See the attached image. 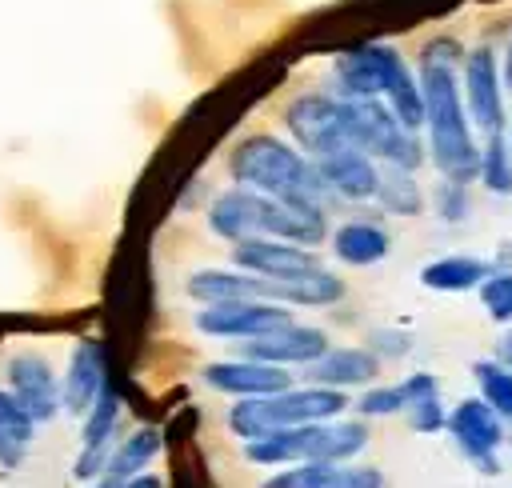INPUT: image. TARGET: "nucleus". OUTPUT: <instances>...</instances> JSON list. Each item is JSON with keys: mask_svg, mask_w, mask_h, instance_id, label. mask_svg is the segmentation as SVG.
<instances>
[{"mask_svg": "<svg viewBox=\"0 0 512 488\" xmlns=\"http://www.w3.org/2000/svg\"><path fill=\"white\" fill-rule=\"evenodd\" d=\"M476 384H480V400H484L496 416L512 420V372L500 368V364L480 360V364H476Z\"/></svg>", "mask_w": 512, "mask_h": 488, "instance_id": "nucleus-28", "label": "nucleus"}, {"mask_svg": "<svg viewBox=\"0 0 512 488\" xmlns=\"http://www.w3.org/2000/svg\"><path fill=\"white\" fill-rule=\"evenodd\" d=\"M92 488H120V480H96Z\"/></svg>", "mask_w": 512, "mask_h": 488, "instance_id": "nucleus-43", "label": "nucleus"}, {"mask_svg": "<svg viewBox=\"0 0 512 488\" xmlns=\"http://www.w3.org/2000/svg\"><path fill=\"white\" fill-rule=\"evenodd\" d=\"M0 424H16V428H36L32 424V416L20 408V400L8 392V388H0Z\"/></svg>", "mask_w": 512, "mask_h": 488, "instance_id": "nucleus-39", "label": "nucleus"}, {"mask_svg": "<svg viewBox=\"0 0 512 488\" xmlns=\"http://www.w3.org/2000/svg\"><path fill=\"white\" fill-rule=\"evenodd\" d=\"M356 408H360V416H392V412H400V408H408V404H404L400 384H392V388H368V392L356 400Z\"/></svg>", "mask_w": 512, "mask_h": 488, "instance_id": "nucleus-32", "label": "nucleus"}, {"mask_svg": "<svg viewBox=\"0 0 512 488\" xmlns=\"http://www.w3.org/2000/svg\"><path fill=\"white\" fill-rule=\"evenodd\" d=\"M156 452H160V432H156V428H136V432H128V440L112 452L104 480H132V476H140V468H144Z\"/></svg>", "mask_w": 512, "mask_h": 488, "instance_id": "nucleus-26", "label": "nucleus"}, {"mask_svg": "<svg viewBox=\"0 0 512 488\" xmlns=\"http://www.w3.org/2000/svg\"><path fill=\"white\" fill-rule=\"evenodd\" d=\"M312 164H316V172H320V180L328 184L332 196L368 200V196H376V188H380V168H376V160L364 156L360 148H340V152L320 156V160H312Z\"/></svg>", "mask_w": 512, "mask_h": 488, "instance_id": "nucleus-16", "label": "nucleus"}, {"mask_svg": "<svg viewBox=\"0 0 512 488\" xmlns=\"http://www.w3.org/2000/svg\"><path fill=\"white\" fill-rule=\"evenodd\" d=\"M480 300H484V308H488L492 320H512V272L488 276L480 284Z\"/></svg>", "mask_w": 512, "mask_h": 488, "instance_id": "nucleus-31", "label": "nucleus"}, {"mask_svg": "<svg viewBox=\"0 0 512 488\" xmlns=\"http://www.w3.org/2000/svg\"><path fill=\"white\" fill-rule=\"evenodd\" d=\"M504 84L512 88V44H508V56H504Z\"/></svg>", "mask_w": 512, "mask_h": 488, "instance_id": "nucleus-42", "label": "nucleus"}, {"mask_svg": "<svg viewBox=\"0 0 512 488\" xmlns=\"http://www.w3.org/2000/svg\"><path fill=\"white\" fill-rule=\"evenodd\" d=\"M264 204H268V196H260V192L228 188V192H220V196L212 200V208H208V228H212L216 236L232 240V244L252 240V236H260Z\"/></svg>", "mask_w": 512, "mask_h": 488, "instance_id": "nucleus-19", "label": "nucleus"}, {"mask_svg": "<svg viewBox=\"0 0 512 488\" xmlns=\"http://www.w3.org/2000/svg\"><path fill=\"white\" fill-rule=\"evenodd\" d=\"M448 432L456 436L460 452L480 472H496V448L504 440V428H500V416L484 400H460L448 412Z\"/></svg>", "mask_w": 512, "mask_h": 488, "instance_id": "nucleus-10", "label": "nucleus"}, {"mask_svg": "<svg viewBox=\"0 0 512 488\" xmlns=\"http://www.w3.org/2000/svg\"><path fill=\"white\" fill-rule=\"evenodd\" d=\"M232 260L240 272H252L260 280H300L308 272H320V260L312 248H296V244L268 240V236L232 244Z\"/></svg>", "mask_w": 512, "mask_h": 488, "instance_id": "nucleus-8", "label": "nucleus"}, {"mask_svg": "<svg viewBox=\"0 0 512 488\" xmlns=\"http://www.w3.org/2000/svg\"><path fill=\"white\" fill-rule=\"evenodd\" d=\"M340 100V124H344V140L348 148H360L372 160H384L388 168L400 172H416L424 160V148L416 140V132L400 128V120L388 112V104L380 100Z\"/></svg>", "mask_w": 512, "mask_h": 488, "instance_id": "nucleus-5", "label": "nucleus"}, {"mask_svg": "<svg viewBox=\"0 0 512 488\" xmlns=\"http://www.w3.org/2000/svg\"><path fill=\"white\" fill-rule=\"evenodd\" d=\"M284 128L292 136L296 152H308L312 160L332 156L348 148L344 124H340V100L328 92H300L284 104Z\"/></svg>", "mask_w": 512, "mask_h": 488, "instance_id": "nucleus-6", "label": "nucleus"}, {"mask_svg": "<svg viewBox=\"0 0 512 488\" xmlns=\"http://www.w3.org/2000/svg\"><path fill=\"white\" fill-rule=\"evenodd\" d=\"M332 248H336V256H340L344 264H352V268H368V264H380V260L388 256L392 240H388V232H384L380 224L348 220V224L336 228Z\"/></svg>", "mask_w": 512, "mask_h": 488, "instance_id": "nucleus-23", "label": "nucleus"}, {"mask_svg": "<svg viewBox=\"0 0 512 488\" xmlns=\"http://www.w3.org/2000/svg\"><path fill=\"white\" fill-rule=\"evenodd\" d=\"M384 48L388 44H360L344 48L332 60V76L344 100H380L384 92Z\"/></svg>", "mask_w": 512, "mask_h": 488, "instance_id": "nucleus-17", "label": "nucleus"}, {"mask_svg": "<svg viewBox=\"0 0 512 488\" xmlns=\"http://www.w3.org/2000/svg\"><path fill=\"white\" fill-rule=\"evenodd\" d=\"M376 200H380L388 212H396V216H416V212L424 208L420 184L412 180V172H400V168H384V172H380Z\"/></svg>", "mask_w": 512, "mask_h": 488, "instance_id": "nucleus-27", "label": "nucleus"}, {"mask_svg": "<svg viewBox=\"0 0 512 488\" xmlns=\"http://www.w3.org/2000/svg\"><path fill=\"white\" fill-rule=\"evenodd\" d=\"M8 392L20 400V408L32 416V424H44L60 412V380L52 364L36 352H16L8 360Z\"/></svg>", "mask_w": 512, "mask_h": 488, "instance_id": "nucleus-9", "label": "nucleus"}, {"mask_svg": "<svg viewBox=\"0 0 512 488\" xmlns=\"http://www.w3.org/2000/svg\"><path fill=\"white\" fill-rule=\"evenodd\" d=\"M344 296V280L340 276H332L328 268H320V272H308V276H300V280H272V304H304V308H328V304H336Z\"/></svg>", "mask_w": 512, "mask_h": 488, "instance_id": "nucleus-24", "label": "nucleus"}, {"mask_svg": "<svg viewBox=\"0 0 512 488\" xmlns=\"http://www.w3.org/2000/svg\"><path fill=\"white\" fill-rule=\"evenodd\" d=\"M464 96H468V112L472 120L496 136L504 124V104H500V76H496V56L492 48H472L464 60Z\"/></svg>", "mask_w": 512, "mask_h": 488, "instance_id": "nucleus-15", "label": "nucleus"}, {"mask_svg": "<svg viewBox=\"0 0 512 488\" xmlns=\"http://www.w3.org/2000/svg\"><path fill=\"white\" fill-rule=\"evenodd\" d=\"M348 408V396L336 388H288L276 396H248L228 408V428L244 440H260L280 428H300V424H328Z\"/></svg>", "mask_w": 512, "mask_h": 488, "instance_id": "nucleus-3", "label": "nucleus"}, {"mask_svg": "<svg viewBox=\"0 0 512 488\" xmlns=\"http://www.w3.org/2000/svg\"><path fill=\"white\" fill-rule=\"evenodd\" d=\"M408 336L404 332H392V328H376L372 332V356L380 360V356H404L408 352Z\"/></svg>", "mask_w": 512, "mask_h": 488, "instance_id": "nucleus-38", "label": "nucleus"}, {"mask_svg": "<svg viewBox=\"0 0 512 488\" xmlns=\"http://www.w3.org/2000/svg\"><path fill=\"white\" fill-rule=\"evenodd\" d=\"M380 372V360L368 352V348H328L316 364H308V376L312 384L320 388H352V384H368L376 380Z\"/></svg>", "mask_w": 512, "mask_h": 488, "instance_id": "nucleus-22", "label": "nucleus"}, {"mask_svg": "<svg viewBox=\"0 0 512 488\" xmlns=\"http://www.w3.org/2000/svg\"><path fill=\"white\" fill-rule=\"evenodd\" d=\"M120 488H164L160 476H132V480H120Z\"/></svg>", "mask_w": 512, "mask_h": 488, "instance_id": "nucleus-40", "label": "nucleus"}, {"mask_svg": "<svg viewBox=\"0 0 512 488\" xmlns=\"http://www.w3.org/2000/svg\"><path fill=\"white\" fill-rule=\"evenodd\" d=\"M500 360H504V368L512 372V332H508V336L500 340Z\"/></svg>", "mask_w": 512, "mask_h": 488, "instance_id": "nucleus-41", "label": "nucleus"}, {"mask_svg": "<svg viewBox=\"0 0 512 488\" xmlns=\"http://www.w3.org/2000/svg\"><path fill=\"white\" fill-rule=\"evenodd\" d=\"M264 488H384L376 468H348V464H292L288 472L272 476Z\"/></svg>", "mask_w": 512, "mask_h": 488, "instance_id": "nucleus-21", "label": "nucleus"}, {"mask_svg": "<svg viewBox=\"0 0 512 488\" xmlns=\"http://www.w3.org/2000/svg\"><path fill=\"white\" fill-rule=\"evenodd\" d=\"M292 324V312L284 304H264V300H236V304H208L196 312V328L204 336H240V340H256L268 336L276 328Z\"/></svg>", "mask_w": 512, "mask_h": 488, "instance_id": "nucleus-7", "label": "nucleus"}, {"mask_svg": "<svg viewBox=\"0 0 512 488\" xmlns=\"http://www.w3.org/2000/svg\"><path fill=\"white\" fill-rule=\"evenodd\" d=\"M228 172L240 188L272 200H304L324 208V200L332 196L316 164L276 136H244L228 156Z\"/></svg>", "mask_w": 512, "mask_h": 488, "instance_id": "nucleus-2", "label": "nucleus"}, {"mask_svg": "<svg viewBox=\"0 0 512 488\" xmlns=\"http://www.w3.org/2000/svg\"><path fill=\"white\" fill-rule=\"evenodd\" d=\"M488 280V264L476 256H440L420 268V284L436 292H468Z\"/></svg>", "mask_w": 512, "mask_h": 488, "instance_id": "nucleus-25", "label": "nucleus"}, {"mask_svg": "<svg viewBox=\"0 0 512 488\" xmlns=\"http://www.w3.org/2000/svg\"><path fill=\"white\" fill-rule=\"evenodd\" d=\"M108 460H112V452L108 448H84L80 456H76V480H104V472H108Z\"/></svg>", "mask_w": 512, "mask_h": 488, "instance_id": "nucleus-36", "label": "nucleus"}, {"mask_svg": "<svg viewBox=\"0 0 512 488\" xmlns=\"http://www.w3.org/2000/svg\"><path fill=\"white\" fill-rule=\"evenodd\" d=\"M460 60L464 56L452 40H432L420 52V96H424L432 164L444 172L448 184H468L480 176V148L472 144V128L464 120V100L456 88Z\"/></svg>", "mask_w": 512, "mask_h": 488, "instance_id": "nucleus-1", "label": "nucleus"}, {"mask_svg": "<svg viewBox=\"0 0 512 488\" xmlns=\"http://www.w3.org/2000/svg\"><path fill=\"white\" fill-rule=\"evenodd\" d=\"M328 352V336L312 324H284L268 336H256V340H244L240 356L244 360H260V364H276V368H288V364H316L320 356Z\"/></svg>", "mask_w": 512, "mask_h": 488, "instance_id": "nucleus-11", "label": "nucleus"}, {"mask_svg": "<svg viewBox=\"0 0 512 488\" xmlns=\"http://www.w3.org/2000/svg\"><path fill=\"white\" fill-rule=\"evenodd\" d=\"M108 388V356L100 340H80L72 348V360L64 368V384H60V408L72 416H84L100 392Z\"/></svg>", "mask_w": 512, "mask_h": 488, "instance_id": "nucleus-12", "label": "nucleus"}, {"mask_svg": "<svg viewBox=\"0 0 512 488\" xmlns=\"http://www.w3.org/2000/svg\"><path fill=\"white\" fill-rule=\"evenodd\" d=\"M188 296L208 304H236V300H264L272 304V280H260L240 268H200L188 276Z\"/></svg>", "mask_w": 512, "mask_h": 488, "instance_id": "nucleus-18", "label": "nucleus"}, {"mask_svg": "<svg viewBox=\"0 0 512 488\" xmlns=\"http://www.w3.org/2000/svg\"><path fill=\"white\" fill-rule=\"evenodd\" d=\"M32 436H36V428L0 424V464H4V468H16V464H24V452H28Z\"/></svg>", "mask_w": 512, "mask_h": 488, "instance_id": "nucleus-33", "label": "nucleus"}, {"mask_svg": "<svg viewBox=\"0 0 512 488\" xmlns=\"http://www.w3.org/2000/svg\"><path fill=\"white\" fill-rule=\"evenodd\" d=\"M368 444V428L360 420H328V424H300L280 428L260 440L244 444L252 464H344Z\"/></svg>", "mask_w": 512, "mask_h": 488, "instance_id": "nucleus-4", "label": "nucleus"}, {"mask_svg": "<svg viewBox=\"0 0 512 488\" xmlns=\"http://www.w3.org/2000/svg\"><path fill=\"white\" fill-rule=\"evenodd\" d=\"M480 180L492 188V192H512V156H508V144L504 136H488L484 152H480Z\"/></svg>", "mask_w": 512, "mask_h": 488, "instance_id": "nucleus-30", "label": "nucleus"}, {"mask_svg": "<svg viewBox=\"0 0 512 488\" xmlns=\"http://www.w3.org/2000/svg\"><path fill=\"white\" fill-rule=\"evenodd\" d=\"M120 420V400L112 392V384L100 392V400L84 412V448H108V436Z\"/></svg>", "mask_w": 512, "mask_h": 488, "instance_id": "nucleus-29", "label": "nucleus"}, {"mask_svg": "<svg viewBox=\"0 0 512 488\" xmlns=\"http://www.w3.org/2000/svg\"><path fill=\"white\" fill-rule=\"evenodd\" d=\"M436 212L444 220H464L468 216V192H464V184H448L444 180V188L436 192Z\"/></svg>", "mask_w": 512, "mask_h": 488, "instance_id": "nucleus-35", "label": "nucleus"}, {"mask_svg": "<svg viewBox=\"0 0 512 488\" xmlns=\"http://www.w3.org/2000/svg\"><path fill=\"white\" fill-rule=\"evenodd\" d=\"M204 384L216 388V392H228V396H276V392H288L292 388V376L288 368H276V364H260V360H216L204 368Z\"/></svg>", "mask_w": 512, "mask_h": 488, "instance_id": "nucleus-13", "label": "nucleus"}, {"mask_svg": "<svg viewBox=\"0 0 512 488\" xmlns=\"http://www.w3.org/2000/svg\"><path fill=\"white\" fill-rule=\"evenodd\" d=\"M384 104H388V112L400 120V128H408V132H416L420 124H424V96H420V80L408 72V64H404V56L388 44L384 48Z\"/></svg>", "mask_w": 512, "mask_h": 488, "instance_id": "nucleus-20", "label": "nucleus"}, {"mask_svg": "<svg viewBox=\"0 0 512 488\" xmlns=\"http://www.w3.org/2000/svg\"><path fill=\"white\" fill-rule=\"evenodd\" d=\"M408 424L416 432H440V428H448V416H444L440 400H420V404H408Z\"/></svg>", "mask_w": 512, "mask_h": 488, "instance_id": "nucleus-34", "label": "nucleus"}, {"mask_svg": "<svg viewBox=\"0 0 512 488\" xmlns=\"http://www.w3.org/2000/svg\"><path fill=\"white\" fill-rule=\"evenodd\" d=\"M436 376L432 372H412L404 384H400V392H404V404H420V400H436Z\"/></svg>", "mask_w": 512, "mask_h": 488, "instance_id": "nucleus-37", "label": "nucleus"}, {"mask_svg": "<svg viewBox=\"0 0 512 488\" xmlns=\"http://www.w3.org/2000/svg\"><path fill=\"white\" fill-rule=\"evenodd\" d=\"M260 236L268 240H284L296 248H316L328 236V216L320 204H304V200H272L264 204V220H260Z\"/></svg>", "mask_w": 512, "mask_h": 488, "instance_id": "nucleus-14", "label": "nucleus"}]
</instances>
